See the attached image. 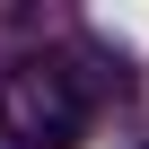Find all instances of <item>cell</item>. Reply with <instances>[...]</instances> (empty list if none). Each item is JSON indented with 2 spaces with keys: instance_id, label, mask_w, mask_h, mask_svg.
I'll return each instance as SVG.
<instances>
[{
  "instance_id": "1",
  "label": "cell",
  "mask_w": 149,
  "mask_h": 149,
  "mask_svg": "<svg viewBox=\"0 0 149 149\" xmlns=\"http://www.w3.org/2000/svg\"><path fill=\"white\" fill-rule=\"evenodd\" d=\"M0 132L18 149H70L88 132V97L61 61H9L0 70Z\"/></svg>"
},
{
  "instance_id": "2",
  "label": "cell",
  "mask_w": 149,
  "mask_h": 149,
  "mask_svg": "<svg viewBox=\"0 0 149 149\" xmlns=\"http://www.w3.org/2000/svg\"><path fill=\"white\" fill-rule=\"evenodd\" d=\"M140 149H149V140H140Z\"/></svg>"
}]
</instances>
